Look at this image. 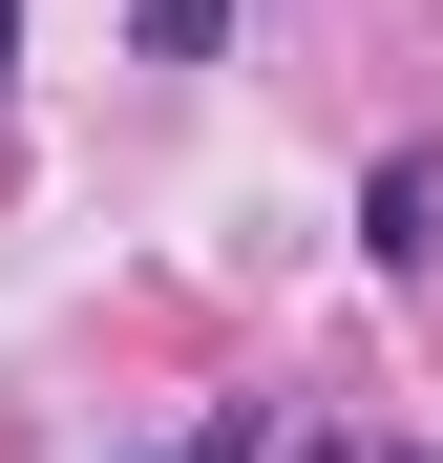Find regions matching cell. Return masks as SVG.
<instances>
[{"label": "cell", "mask_w": 443, "mask_h": 463, "mask_svg": "<svg viewBox=\"0 0 443 463\" xmlns=\"http://www.w3.org/2000/svg\"><path fill=\"white\" fill-rule=\"evenodd\" d=\"M359 274H443V147H380V169H359Z\"/></svg>", "instance_id": "obj_1"}, {"label": "cell", "mask_w": 443, "mask_h": 463, "mask_svg": "<svg viewBox=\"0 0 443 463\" xmlns=\"http://www.w3.org/2000/svg\"><path fill=\"white\" fill-rule=\"evenodd\" d=\"M127 43H148V63H211V43H233V0H127Z\"/></svg>", "instance_id": "obj_2"}, {"label": "cell", "mask_w": 443, "mask_h": 463, "mask_svg": "<svg viewBox=\"0 0 443 463\" xmlns=\"http://www.w3.org/2000/svg\"><path fill=\"white\" fill-rule=\"evenodd\" d=\"M148 463H274V401H211L190 442H148Z\"/></svg>", "instance_id": "obj_3"}, {"label": "cell", "mask_w": 443, "mask_h": 463, "mask_svg": "<svg viewBox=\"0 0 443 463\" xmlns=\"http://www.w3.org/2000/svg\"><path fill=\"white\" fill-rule=\"evenodd\" d=\"M0 85H22V0H0Z\"/></svg>", "instance_id": "obj_4"}]
</instances>
